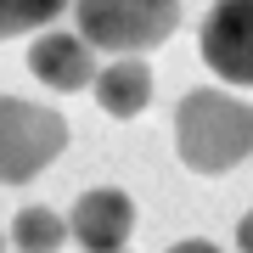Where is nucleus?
<instances>
[{"label":"nucleus","mask_w":253,"mask_h":253,"mask_svg":"<svg viewBox=\"0 0 253 253\" xmlns=\"http://www.w3.org/2000/svg\"><path fill=\"white\" fill-rule=\"evenodd\" d=\"M174 152L191 174H225L253 158V107L231 90H186L174 107Z\"/></svg>","instance_id":"1"},{"label":"nucleus","mask_w":253,"mask_h":253,"mask_svg":"<svg viewBox=\"0 0 253 253\" xmlns=\"http://www.w3.org/2000/svg\"><path fill=\"white\" fill-rule=\"evenodd\" d=\"M73 11H79V34L118 56L163 45L180 23V0H73Z\"/></svg>","instance_id":"2"},{"label":"nucleus","mask_w":253,"mask_h":253,"mask_svg":"<svg viewBox=\"0 0 253 253\" xmlns=\"http://www.w3.org/2000/svg\"><path fill=\"white\" fill-rule=\"evenodd\" d=\"M68 146V118L23 96H0V180L23 186Z\"/></svg>","instance_id":"3"},{"label":"nucleus","mask_w":253,"mask_h":253,"mask_svg":"<svg viewBox=\"0 0 253 253\" xmlns=\"http://www.w3.org/2000/svg\"><path fill=\"white\" fill-rule=\"evenodd\" d=\"M203 62L225 84H253V0H214L208 6Z\"/></svg>","instance_id":"4"},{"label":"nucleus","mask_w":253,"mask_h":253,"mask_svg":"<svg viewBox=\"0 0 253 253\" xmlns=\"http://www.w3.org/2000/svg\"><path fill=\"white\" fill-rule=\"evenodd\" d=\"M68 231H73V242L84 253H124L129 231H135V203H129V191H118V186L79 191V203H73V214H68Z\"/></svg>","instance_id":"5"},{"label":"nucleus","mask_w":253,"mask_h":253,"mask_svg":"<svg viewBox=\"0 0 253 253\" xmlns=\"http://www.w3.org/2000/svg\"><path fill=\"white\" fill-rule=\"evenodd\" d=\"M28 73L51 90H84V84L96 90V79H101L96 45L84 34H40L28 45Z\"/></svg>","instance_id":"6"},{"label":"nucleus","mask_w":253,"mask_h":253,"mask_svg":"<svg viewBox=\"0 0 253 253\" xmlns=\"http://www.w3.org/2000/svg\"><path fill=\"white\" fill-rule=\"evenodd\" d=\"M96 101H101V113H113V118L146 113V101H152V68H146L141 56H118L113 68H101Z\"/></svg>","instance_id":"7"},{"label":"nucleus","mask_w":253,"mask_h":253,"mask_svg":"<svg viewBox=\"0 0 253 253\" xmlns=\"http://www.w3.org/2000/svg\"><path fill=\"white\" fill-rule=\"evenodd\" d=\"M68 236H73L68 219H56L45 203H28V208H17V219H11V242L23 253H56Z\"/></svg>","instance_id":"8"},{"label":"nucleus","mask_w":253,"mask_h":253,"mask_svg":"<svg viewBox=\"0 0 253 253\" xmlns=\"http://www.w3.org/2000/svg\"><path fill=\"white\" fill-rule=\"evenodd\" d=\"M68 6H73V0H0V40H11V34H34L40 23L62 17Z\"/></svg>","instance_id":"9"},{"label":"nucleus","mask_w":253,"mask_h":253,"mask_svg":"<svg viewBox=\"0 0 253 253\" xmlns=\"http://www.w3.org/2000/svg\"><path fill=\"white\" fill-rule=\"evenodd\" d=\"M169 253H219V248L203 242V236H186V242H169Z\"/></svg>","instance_id":"10"},{"label":"nucleus","mask_w":253,"mask_h":253,"mask_svg":"<svg viewBox=\"0 0 253 253\" xmlns=\"http://www.w3.org/2000/svg\"><path fill=\"white\" fill-rule=\"evenodd\" d=\"M236 248H242V253H253V208L242 214V225H236Z\"/></svg>","instance_id":"11"}]
</instances>
